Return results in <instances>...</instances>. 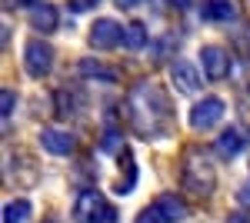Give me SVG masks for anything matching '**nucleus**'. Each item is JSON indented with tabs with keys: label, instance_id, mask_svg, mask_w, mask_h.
<instances>
[{
	"label": "nucleus",
	"instance_id": "1",
	"mask_svg": "<svg viewBox=\"0 0 250 223\" xmlns=\"http://www.w3.org/2000/svg\"><path fill=\"white\" fill-rule=\"evenodd\" d=\"M124 110H127V120H130L134 133H140V137H164L173 127V117H177L167 87L157 83V80H140L134 90L127 93Z\"/></svg>",
	"mask_w": 250,
	"mask_h": 223
},
{
	"label": "nucleus",
	"instance_id": "2",
	"mask_svg": "<svg viewBox=\"0 0 250 223\" xmlns=\"http://www.w3.org/2000/svg\"><path fill=\"white\" fill-rule=\"evenodd\" d=\"M180 186L193 200H207L217 190V170L207 147H187L180 157Z\"/></svg>",
	"mask_w": 250,
	"mask_h": 223
},
{
	"label": "nucleus",
	"instance_id": "3",
	"mask_svg": "<svg viewBox=\"0 0 250 223\" xmlns=\"http://www.w3.org/2000/svg\"><path fill=\"white\" fill-rule=\"evenodd\" d=\"M74 220L77 223H117V210L114 203H107L104 193L97 190H83L74 203Z\"/></svg>",
	"mask_w": 250,
	"mask_h": 223
},
{
	"label": "nucleus",
	"instance_id": "4",
	"mask_svg": "<svg viewBox=\"0 0 250 223\" xmlns=\"http://www.w3.org/2000/svg\"><path fill=\"white\" fill-rule=\"evenodd\" d=\"M7 173H10V180H14L20 190H34V186L40 183V160L30 150L17 147L7 157Z\"/></svg>",
	"mask_w": 250,
	"mask_h": 223
},
{
	"label": "nucleus",
	"instance_id": "5",
	"mask_svg": "<svg viewBox=\"0 0 250 223\" xmlns=\"http://www.w3.org/2000/svg\"><path fill=\"white\" fill-rule=\"evenodd\" d=\"M23 70L30 77H47L54 70V47H50L47 40L34 37L23 47Z\"/></svg>",
	"mask_w": 250,
	"mask_h": 223
},
{
	"label": "nucleus",
	"instance_id": "6",
	"mask_svg": "<svg viewBox=\"0 0 250 223\" xmlns=\"http://www.w3.org/2000/svg\"><path fill=\"white\" fill-rule=\"evenodd\" d=\"M224 113H227V107L220 97H200L190 107V127L193 130H210L224 120Z\"/></svg>",
	"mask_w": 250,
	"mask_h": 223
},
{
	"label": "nucleus",
	"instance_id": "7",
	"mask_svg": "<svg viewBox=\"0 0 250 223\" xmlns=\"http://www.w3.org/2000/svg\"><path fill=\"white\" fill-rule=\"evenodd\" d=\"M124 34H127V27H120L117 20L110 17H100L94 20V27H90V47L94 50H114L124 43Z\"/></svg>",
	"mask_w": 250,
	"mask_h": 223
},
{
	"label": "nucleus",
	"instance_id": "8",
	"mask_svg": "<svg viewBox=\"0 0 250 223\" xmlns=\"http://www.w3.org/2000/svg\"><path fill=\"white\" fill-rule=\"evenodd\" d=\"M170 80L180 93H200V87H204L207 77L200 74V67L190 63V60H173L170 63Z\"/></svg>",
	"mask_w": 250,
	"mask_h": 223
},
{
	"label": "nucleus",
	"instance_id": "9",
	"mask_svg": "<svg viewBox=\"0 0 250 223\" xmlns=\"http://www.w3.org/2000/svg\"><path fill=\"white\" fill-rule=\"evenodd\" d=\"M200 70H204L207 80H224L230 74V54L224 47H217V43H207L200 50Z\"/></svg>",
	"mask_w": 250,
	"mask_h": 223
},
{
	"label": "nucleus",
	"instance_id": "10",
	"mask_svg": "<svg viewBox=\"0 0 250 223\" xmlns=\"http://www.w3.org/2000/svg\"><path fill=\"white\" fill-rule=\"evenodd\" d=\"M247 143H250V133L244 130V127H227V130L217 137L213 150H217V157H224V160H233V157H240V153L247 150Z\"/></svg>",
	"mask_w": 250,
	"mask_h": 223
},
{
	"label": "nucleus",
	"instance_id": "11",
	"mask_svg": "<svg viewBox=\"0 0 250 223\" xmlns=\"http://www.w3.org/2000/svg\"><path fill=\"white\" fill-rule=\"evenodd\" d=\"M40 147L47 150V153H54V157H70L77 150V137L67 130H57V127H47V130L40 133Z\"/></svg>",
	"mask_w": 250,
	"mask_h": 223
},
{
	"label": "nucleus",
	"instance_id": "12",
	"mask_svg": "<svg viewBox=\"0 0 250 223\" xmlns=\"http://www.w3.org/2000/svg\"><path fill=\"white\" fill-rule=\"evenodd\" d=\"M30 27L37 30L40 37H47V34H54V30L60 27L57 7H50V3H37V7L30 10Z\"/></svg>",
	"mask_w": 250,
	"mask_h": 223
},
{
	"label": "nucleus",
	"instance_id": "13",
	"mask_svg": "<svg viewBox=\"0 0 250 223\" xmlns=\"http://www.w3.org/2000/svg\"><path fill=\"white\" fill-rule=\"evenodd\" d=\"M77 70H80V77H87V80H104V83H114V80H117L114 67L100 63V60H94V57H80Z\"/></svg>",
	"mask_w": 250,
	"mask_h": 223
},
{
	"label": "nucleus",
	"instance_id": "14",
	"mask_svg": "<svg viewBox=\"0 0 250 223\" xmlns=\"http://www.w3.org/2000/svg\"><path fill=\"white\" fill-rule=\"evenodd\" d=\"M233 14V0H204V17L210 23H230Z\"/></svg>",
	"mask_w": 250,
	"mask_h": 223
},
{
	"label": "nucleus",
	"instance_id": "15",
	"mask_svg": "<svg viewBox=\"0 0 250 223\" xmlns=\"http://www.w3.org/2000/svg\"><path fill=\"white\" fill-rule=\"evenodd\" d=\"M30 203L27 200H7L3 203V223H30Z\"/></svg>",
	"mask_w": 250,
	"mask_h": 223
},
{
	"label": "nucleus",
	"instance_id": "16",
	"mask_svg": "<svg viewBox=\"0 0 250 223\" xmlns=\"http://www.w3.org/2000/svg\"><path fill=\"white\" fill-rule=\"evenodd\" d=\"M77 110H83V93H77V90H63L57 93V113L60 117H67V113H77Z\"/></svg>",
	"mask_w": 250,
	"mask_h": 223
},
{
	"label": "nucleus",
	"instance_id": "17",
	"mask_svg": "<svg viewBox=\"0 0 250 223\" xmlns=\"http://www.w3.org/2000/svg\"><path fill=\"white\" fill-rule=\"evenodd\" d=\"M124 47H130V50H144L147 47V27L134 20V23H127V34H124Z\"/></svg>",
	"mask_w": 250,
	"mask_h": 223
},
{
	"label": "nucleus",
	"instance_id": "18",
	"mask_svg": "<svg viewBox=\"0 0 250 223\" xmlns=\"http://www.w3.org/2000/svg\"><path fill=\"white\" fill-rule=\"evenodd\" d=\"M134 223H173V220L167 217V210H164V206L154 200V203L147 206V210H140V213H137V220H134Z\"/></svg>",
	"mask_w": 250,
	"mask_h": 223
},
{
	"label": "nucleus",
	"instance_id": "19",
	"mask_svg": "<svg viewBox=\"0 0 250 223\" xmlns=\"http://www.w3.org/2000/svg\"><path fill=\"white\" fill-rule=\"evenodd\" d=\"M14 107H17V90H7L0 93V117H3V123H10V113H14Z\"/></svg>",
	"mask_w": 250,
	"mask_h": 223
},
{
	"label": "nucleus",
	"instance_id": "20",
	"mask_svg": "<svg viewBox=\"0 0 250 223\" xmlns=\"http://www.w3.org/2000/svg\"><path fill=\"white\" fill-rule=\"evenodd\" d=\"M100 0H67V10L70 14H83V10H94Z\"/></svg>",
	"mask_w": 250,
	"mask_h": 223
},
{
	"label": "nucleus",
	"instance_id": "21",
	"mask_svg": "<svg viewBox=\"0 0 250 223\" xmlns=\"http://www.w3.org/2000/svg\"><path fill=\"white\" fill-rule=\"evenodd\" d=\"M237 200H240V203H247L250 206V180L244 186H240V190H237Z\"/></svg>",
	"mask_w": 250,
	"mask_h": 223
},
{
	"label": "nucleus",
	"instance_id": "22",
	"mask_svg": "<svg viewBox=\"0 0 250 223\" xmlns=\"http://www.w3.org/2000/svg\"><path fill=\"white\" fill-rule=\"evenodd\" d=\"M114 3L120 7V10H134V7H140L144 0H114Z\"/></svg>",
	"mask_w": 250,
	"mask_h": 223
},
{
	"label": "nucleus",
	"instance_id": "23",
	"mask_svg": "<svg viewBox=\"0 0 250 223\" xmlns=\"http://www.w3.org/2000/svg\"><path fill=\"white\" fill-rule=\"evenodd\" d=\"M23 3H34V0H3V10H14V7H23Z\"/></svg>",
	"mask_w": 250,
	"mask_h": 223
},
{
	"label": "nucleus",
	"instance_id": "24",
	"mask_svg": "<svg viewBox=\"0 0 250 223\" xmlns=\"http://www.w3.org/2000/svg\"><path fill=\"white\" fill-rule=\"evenodd\" d=\"M227 223H250V220L244 217V213H230V217H227Z\"/></svg>",
	"mask_w": 250,
	"mask_h": 223
},
{
	"label": "nucleus",
	"instance_id": "25",
	"mask_svg": "<svg viewBox=\"0 0 250 223\" xmlns=\"http://www.w3.org/2000/svg\"><path fill=\"white\" fill-rule=\"evenodd\" d=\"M173 3H177V7H187V3H190V0H173Z\"/></svg>",
	"mask_w": 250,
	"mask_h": 223
},
{
	"label": "nucleus",
	"instance_id": "26",
	"mask_svg": "<svg viewBox=\"0 0 250 223\" xmlns=\"http://www.w3.org/2000/svg\"><path fill=\"white\" fill-rule=\"evenodd\" d=\"M43 223H57V220H43Z\"/></svg>",
	"mask_w": 250,
	"mask_h": 223
}]
</instances>
